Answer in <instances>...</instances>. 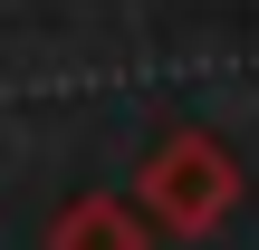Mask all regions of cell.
<instances>
[{
	"instance_id": "cell-1",
	"label": "cell",
	"mask_w": 259,
	"mask_h": 250,
	"mask_svg": "<svg viewBox=\"0 0 259 250\" xmlns=\"http://www.w3.org/2000/svg\"><path fill=\"white\" fill-rule=\"evenodd\" d=\"M135 212H144L154 231H173V241L221 231V222L240 212V164H231V145L202 135V125H163L154 154H144V173H135Z\"/></svg>"
},
{
	"instance_id": "cell-2",
	"label": "cell",
	"mask_w": 259,
	"mask_h": 250,
	"mask_svg": "<svg viewBox=\"0 0 259 250\" xmlns=\"http://www.w3.org/2000/svg\"><path fill=\"white\" fill-rule=\"evenodd\" d=\"M48 250H154V222H144L125 193H77V202L48 222Z\"/></svg>"
}]
</instances>
